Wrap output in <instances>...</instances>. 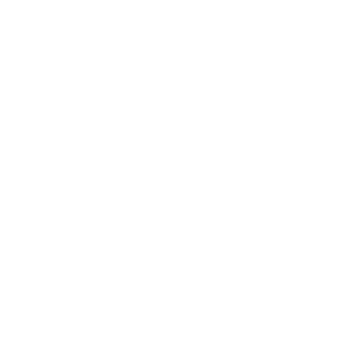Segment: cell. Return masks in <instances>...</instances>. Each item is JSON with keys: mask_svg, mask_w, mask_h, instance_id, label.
Wrapping results in <instances>:
<instances>
[]
</instances>
